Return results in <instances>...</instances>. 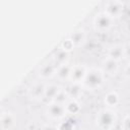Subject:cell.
<instances>
[{"label": "cell", "mask_w": 130, "mask_h": 130, "mask_svg": "<svg viewBox=\"0 0 130 130\" xmlns=\"http://www.w3.org/2000/svg\"><path fill=\"white\" fill-rule=\"evenodd\" d=\"M117 120H118L117 113L108 107V108H104V109L100 110L96 113L94 121H95V125L98 128L111 129V128L115 127Z\"/></svg>", "instance_id": "cell-2"}, {"label": "cell", "mask_w": 130, "mask_h": 130, "mask_svg": "<svg viewBox=\"0 0 130 130\" xmlns=\"http://www.w3.org/2000/svg\"><path fill=\"white\" fill-rule=\"evenodd\" d=\"M65 108H66L67 114L71 115V116H74V115L78 114V112L80 111V105L78 104L77 100H74V99H70L65 104Z\"/></svg>", "instance_id": "cell-18"}, {"label": "cell", "mask_w": 130, "mask_h": 130, "mask_svg": "<svg viewBox=\"0 0 130 130\" xmlns=\"http://www.w3.org/2000/svg\"><path fill=\"white\" fill-rule=\"evenodd\" d=\"M125 4L122 0H109L105 4V12L112 18H119L123 15Z\"/></svg>", "instance_id": "cell-5"}, {"label": "cell", "mask_w": 130, "mask_h": 130, "mask_svg": "<svg viewBox=\"0 0 130 130\" xmlns=\"http://www.w3.org/2000/svg\"><path fill=\"white\" fill-rule=\"evenodd\" d=\"M123 75L126 78H130V62L124 67V69H123Z\"/></svg>", "instance_id": "cell-20"}, {"label": "cell", "mask_w": 130, "mask_h": 130, "mask_svg": "<svg viewBox=\"0 0 130 130\" xmlns=\"http://www.w3.org/2000/svg\"><path fill=\"white\" fill-rule=\"evenodd\" d=\"M122 128L124 129H130V114L129 115H126L122 121V125H121Z\"/></svg>", "instance_id": "cell-19"}, {"label": "cell", "mask_w": 130, "mask_h": 130, "mask_svg": "<svg viewBox=\"0 0 130 130\" xmlns=\"http://www.w3.org/2000/svg\"><path fill=\"white\" fill-rule=\"evenodd\" d=\"M69 59V52L63 50L62 48H59L58 50L55 51L54 53V57H53V62L59 66V65H62V64H65L67 63Z\"/></svg>", "instance_id": "cell-14"}, {"label": "cell", "mask_w": 130, "mask_h": 130, "mask_svg": "<svg viewBox=\"0 0 130 130\" xmlns=\"http://www.w3.org/2000/svg\"><path fill=\"white\" fill-rule=\"evenodd\" d=\"M102 70L104 71V73L108 76H116L120 70V66H119V61L116 59H113L109 56H107L103 61H102V66H101Z\"/></svg>", "instance_id": "cell-7"}, {"label": "cell", "mask_w": 130, "mask_h": 130, "mask_svg": "<svg viewBox=\"0 0 130 130\" xmlns=\"http://www.w3.org/2000/svg\"><path fill=\"white\" fill-rule=\"evenodd\" d=\"M1 129H12L16 125L15 115L10 111H2L1 113Z\"/></svg>", "instance_id": "cell-10"}, {"label": "cell", "mask_w": 130, "mask_h": 130, "mask_svg": "<svg viewBox=\"0 0 130 130\" xmlns=\"http://www.w3.org/2000/svg\"><path fill=\"white\" fill-rule=\"evenodd\" d=\"M114 24V18H112L109 14H107L105 11L98 13L93 17L92 25L95 31L98 32H107L109 31Z\"/></svg>", "instance_id": "cell-3"}, {"label": "cell", "mask_w": 130, "mask_h": 130, "mask_svg": "<svg viewBox=\"0 0 130 130\" xmlns=\"http://www.w3.org/2000/svg\"><path fill=\"white\" fill-rule=\"evenodd\" d=\"M87 67L83 64H75L71 66V71H70V76L69 80L70 82H75V83H82L86 72H87Z\"/></svg>", "instance_id": "cell-9"}, {"label": "cell", "mask_w": 130, "mask_h": 130, "mask_svg": "<svg viewBox=\"0 0 130 130\" xmlns=\"http://www.w3.org/2000/svg\"><path fill=\"white\" fill-rule=\"evenodd\" d=\"M107 56L120 61L123 57H125V46L122 44H114L108 48Z\"/></svg>", "instance_id": "cell-12"}, {"label": "cell", "mask_w": 130, "mask_h": 130, "mask_svg": "<svg viewBox=\"0 0 130 130\" xmlns=\"http://www.w3.org/2000/svg\"><path fill=\"white\" fill-rule=\"evenodd\" d=\"M46 115L52 120H61L65 118V116L67 115L65 105L55 101H51V103L46 107Z\"/></svg>", "instance_id": "cell-4"}, {"label": "cell", "mask_w": 130, "mask_h": 130, "mask_svg": "<svg viewBox=\"0 0 130 130\" xmlns=\"http://www.w3.org/2000/svg\"><path fill=\"white\" fill-rule=\"evenodd\" d=\"M119 102H120V99L116 91H109L107 94H105L104 103L107 107H109V108L116 107L119 104Z\"/></svg>", "instance_id": "cell-16"}, {"label": "cell", "mask_w": 130, "mask_h": 130, "mask_svg": "<svg viewBox=\"0 0 130 130\" xmlns=\"http://www.w3.org/2000/svg\"><path fill=\"white\" fill-rule=\"evenodd\" d=\"M69 99H74V100H78L80 98V95L82 94V84L81 83H75V82H70V84L65 88Z\"/></svg>", "instance_id": "cell-13"}, {"label": "cell", "mask_w": 130, "mask_h": 130, "mask_svg": "<svg viewBox=\"0 0 130 130\" xmlns=\"http://www.w3.org/2000/svg\"><path fill=\"white\" fill-rule=\"evenodd\" d=\"M105 77L106 74L104 73L102 68H96V67L88 68L86 75L81 83L83 89L90 91L100 89L105 83Z\"/></svg>", "instance_id": "cell-1"}, {"label": "cell", "mask_w": 130, "mask_h": 130, "mask_svg": "<svg viewBox=\"0 0 130 130\" xmlns=\"http://www.w3.org/2000/svg\"><path fill=\"white\" fill-rule=\"evenodd\" d=\"M62 87L57 85L56 83H49L46 85V93H45V98L50 100V101H53L55 99V96L58 94V92L60 91Z\"/></svg>", "instance_id": "cell-17"}, {"label": "cell", "mask_w": 130, "mask_h": 130, "mask_svg": "<svg viewBox=\"0 0 130 130\" xmlns=\"http://www.w3.org/2000/svg\"><path fill=\"white\" fill-rule=\"evenodd\" d=\"M70 71H71V66H70L68 63L59 65V66H57L56 77H57L60 81H64V80H66V79H69Z\"/></svg>", "instance_id": "cell-15"}, {"label": "cell", "mask_w": 130, "mask_h": 130, "mask_svg": "<svg viewBox=\"0 0 130 130\" xmlns=\"http://www.w3.org/2000/svg\"><path fill=\"white\" fill-rule=\"evenodd\" d=\"M74 47H81L86 43V32L83 28H77L68 37Z\"/></svg>", "instance_id": "cell-11"}, {"label": "cell", "mask_w": 130, "mask_h": 130, "mask_svg": "<svg viewBox=\"0 0 130 130\" xmlns=\"http://www.w3.org/2000/svg\"><path fill=\"white\" fill-rule=\"evenodd\" d=\"M46 83L44 81L38 80L30 84V86L27 88V96L32 101H41L45 98L46 93Z\"/></svg>", "instance_id": "cell-6"}, {"label": "cell", "mask_w": 130, "mask_h": 130, "mask_svg": "<svg viewBox=\"0 0 130 130\" xmlns=\"http://www.w3.org/2000/svg\"><path fill=\"white\" fill-rule=\"evenodd\" d=\"M56 71H57V65L54 62L43 63L38 68V76L42 80H48L56 76Z\"/></svg>", "instance_id": "cell-8"}, {"label": "cell", "mask_w": 130, "mask_h": 130, "mask_svg": "<svg viewBox=\"0 0 130 130\" xmlns=\"http://www.w3.org/2000/svg\"><path fill=\"white\" fill-rule=\"evenodd\" d=\"M125 57L130 59V43L125 45Z\"/></svg>", "instance_id": "cell-21"}]
</instances>
